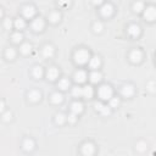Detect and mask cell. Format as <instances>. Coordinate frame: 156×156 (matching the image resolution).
I'll use <instances>...</instances> for the list:
<instances>
[{"label": "cell", "mask_w": 156, "mask_h": 156, "mask_svg": "<svg viewBox=\"0 0 156 156\" xmlns=\"http://www.w3.org/2000/svg\"><path fill=\"white\" fill-rule=\"evenodd\" d=\"M91 58L90 56V52L87 50V49H78L76 50L74 55H73V60L77 65L82 66V65H85V63H89V60Z\"/></svg>", "instance_id": "obj_1"}, {"label": "cell", "mask_w": 156, "mask_h": 156, "mask_svg": "<svg viewBox=\"0 0 156 156\" xmlns=\"http://www.w3.org/2000/svg\"><path fill=\"white\" fill-rule=\"evenodd\" d=\"M98 95H99V98L101 99V100H110L112 96H113V89L111 88V85H108V84H102V85H100L99 87V89H98Z\"/></svg>", "instance_id": "obj_2"}, {"label": "cell", "mask_w": 156, "mask_h": 156, "mask_svg": "<svg viewBox=\"0 0 156 156\" xmlns=\"http://www.w3.org/2000/svg\"><path fill=\"white\" fill-rule=\"evenodd\" d=\"M143 15L147 22L156 21V7L155 6H146L145 10L143 11Z\"/></svg>", "instance_id": "obj_3"}, {"label": "cell", "mask_w": 156, "mask_h": 156, "mask_svg": "<svg viewBox=\"0 0 156 156\" xmlns=\"http://www.w3.org/2000/svg\"><path fill=\"white\" fill-rule=\"evenodd\" d=\"M82 154L83 156H93L95 154V145L91 141H85L82 145Z\"/></svg>", "instance_id": "obj_4"}, {"label": "cell", "mask_w": 156, "mask_h": 156, "mask_svg": "<svg viewBox=\"0 0 156 156\" xmlns=\"http://www.w3.org/2000/svg\"><path fill=\"white\" fill-rule=\"evenodd\" d=\"M143 57H144L143 51L139 50V49H134V50H132L130 54H129V60H130L133 63H140V62L143 61Z\"/></svg>", "instance_id": "obj_5"}, {"label": "cell", "mask_w": 156, "mask_h": 156, "mask_svg": "<svg viewBox=\"0 0 156 156\" xmlns=\"http://www.w3.org/2000/svg\"><path fill=\"white\" fill-rule=\"evenodd\" d=\"M88 73L84 71V69H77L76 72H74V74H73V79H74V82L76 83H78V84H82V83H84L87 79H88Z\"/></svg>", "instance_id": "obj_6"}, {"label": "cell", "mask_w": 156, "mask_h": 156, "mask_svg": "<svg viewBox=\"0 0 156 156\" xmlns=\"http://www.w3.org/2000/svg\"><path fill=\"white\" fill-rule=\"evenodd\" d=\"M134 93H135V88H134V85L130 84V83L124 84V85H122V88H121V94H122V96H124V98H132V96L134 95Z\"/></svg>", "instance_id": "obj_7"}, {"label": "cell", "mask_w": 156, "mask_h": 156, "mask_svg": "<svg viewBox=\"0 0 156 156\" xmlns=\"http://www.w3.org/2000/svg\"><path fill=\"white\" fill-rule=\"evenodd\" d=\"M127 33H128L132 38H138V37L141 34V28H140L139 24L133 23V24H129V26H128V28H127Z\"/></svg>", "instance_id": "obj_8"}, {"label": "cell", "mask_w": 156, "mask_h": 156, "mask_svg": "<svg viewBox=\"0 0 156 156\" xmlns=\"http://www.w3.org/2000/svg\"><path fill=\"white\" fill-rule=\"evenodd\" d=\"M100 12H101V15H102L104 17L107 18V17H111V16L113 15V12H115V7L112 6V4L107 2V4H104V5L101 6Z\"/></svg>", "instance_id": "obj_9"}, {"label": "cell", "mask_w": 156, "mask_h": 156, "mask_svg": "<svg viewBox=\"0 0 156 156\" xmlns=\"http://www.w3.org/2000/svg\"><path fill=\"white\" fill-rule=\"evenodd\" d=\"M58 76H60V71H58L57 67L51 66V67L48 68V71H46V78H48L49 80L54 82V80H56V79L58 78Z\"/></svg>", "instance_id": "obj_10"}, {"label": "cell", "mask_w": 156, "mask_h": 156, "mask_svg": "<svg viewBox=\"0 0 156 156\" xmlns=\"http://www.w3.org/2000/svg\"><path fill=\"white\" fill-rule=\"evenodd\" d=\"M45 27V21L41 18V17H37L33 20L32 22V28L34 32H41Z\"/></svg>", "instance_id": "obj_11"}, {"label": "cell", "mask_w": 156, "mask_h": 156, "mask_svg": "<svg viewBox=\"0 0 156 156\" xmlns=\"http://www.w3.org/2000/svg\"><path fill=\"white\" fill-rule=\"evenodd\" d=\"M41 54H43V56H44L45 58H51V57L55 55V48H54L52 45H50V44H46V45L43 46Z\"/></svg>", "instance_id": "obj_12"}, {"label": "cell", "mask_w": 156, "mask_h": 156, "mask_svg": "<svg viewBox=\"0 0 156 156\" xmlns=\"http://www.w3.org/2000/svg\"><path fill=\"white\" fill-rule=\"evenodd\" d=\"M95 108H96L102 116H108V115L111 113V107L107 106V105H105V104H102V102H96V104H95Z\"/></svg>", "instance_id": "obj_13"}, {"label": "cell", "mask_w": 156, "mask_h": 156, "mask_svg": "<svg viewBox=\"0 0 156 156\" xmlns=\"http://www.w3.org/2000/svg\"><path fill=\"white\" fill-rule=\"evenodd\" d=\"M89 67L93 71H99L100 66H101V58L99 56H91V58L89 60Z\"/></svg>", "instance_id": "obj_14"}, {"label": "cell", "mask_w": 156, "mask_h": 156, "mask_svg": "<svg viewBox=\"0 0 156 156\" xmlns=\"http://www.w3.org/2000/svg\"><path fill=\"white\" fill-rule=\"evenodd\" d=\"M84 111V105H83V102H80V101H74V102H72L71 104V112H73V113H76V115H80L82 112Z\"/></svg>", "instance_id": "obj_15"}, {"label": "cell", "mask_w": 156, "mask_h": 156, "mask_svg": "<svg viewBox=\"0 0 156 156\" xmlns=\"http://www.w3.org/2000/svg\"><path fill=\"white\" fill-rule=\"evenodd\" d=\"M22 12H23V16L26 17V18H33L34 17V15H35V12H37V10H35V7L34 6H32V5H27V6H24L23 7V10H22Z\"/></svg>", "instance_id": "obj_16"}, {"label": "cell", "mask_w": 156, "mask_h": 156, "mask_svg": "<svg viewBox=\"0 0 156 156\" xmlns=\"http://www.w3.org/2000/svg\"><path fill=\"white\" fill-rule=\"evenodd\" d=\"M28 100L30 101V102H38V101H40V99H41V93L39 91V90H37V89H33V90H30L29 93H28Z\"/></svg>", "instance_id": "obj_17"}, {"label": "cell", "mask_w": 156, "mask_h": 156, "mask_svg": "<svg viewBox=\"0 0 156 156\" xmlns=\"http://www.w3.org/2000/svg\"><path fill=\"white\" fill-rule=\"evenodd\" d=\"M22 147H23L24 151H28V152L33 151L34 147H35V143H34V140L32 138H26L23 140V143H22Z\"/></svg>", "instance_id": "obj_18"}, {"label": "cell", "mask_w": 156, "mask_h": 156, "mask_svg": "<svg viewBox=\"0 0 156 156\" xmlns=\"http://www.w3.org/2000/svg\"><path fill=\"white\" fill-rule=\"evenodd\" d=\"M89 80L91 83H100L102 80V73L100 71H93L89 73Z\"/></svg>", "instance_id": "obj_19"}, {"label": "cell", "mask_w": 156, "mask_h": 156, "mask_svg": "<svg viewBox=\"0 0 156 156\" xmlns=\"http://www.w3.org/2000/svg\"><path fill=\"white\" fill-rule=\"evenodd\" d=\"M50 100H51L52 104H56V105H57V104H61V102L63 101V95H62L61 93H58V91H55V93L51 94Z\"/></svg>", "instance_id": "obj_20"}, {"label": "cell", "mask_w": 156, "mask_h": 156, "mask_svg": "<svg viewBox=\"0 0 156 156\" xmlns=\"http://www.w3.org/2000/svg\"><path fill=\"white\" fill-rule=\"evenodd\" d=\"M94 95V88L91 85H85L83 87V98L85 99H91Z\"/></svg>", "instance_id": "obj_21"}, {"label": "cell", "mask_w": 156, "mask_h": 156, "mask_svg": "<svg viewBox=\"0 0 156 156\" xmlns=\"http://www.w3.org/2000/svg\"><path fill=\"white\" fill-rule=\"evenodd\" d=\"M58 88L61 89V90H67L69 87H71V80L68 79V78H61L60 80H58Z\"/></svg>", "instance_id": "obj_22"}, {"label": "cell", "mask_w": 156, "mask_h": 156, "mask_svg": "<svg viewBox=\"0 0 156 156\" xmlns=\"http://www.w3.org/2000/svg\"><path fill=\"white\" fill-rule=\"evenodd\" d=\"M60 20H61V13H60L58 11H52V12H50V15H49V21H50L51 23H57V22H60Z\"/></svg>", "instance_id": "obj_23"}, {"label": "cell", "mask_w": 156, "mask_h": 156, "mask_svg": "<svg viewBox=\"0 0 156 156\" xmlns=\"http://www.w3.org/2000/svg\"><path fill=\"white\" fill-rule=\"evenodd\" d=\"M32 74H33V77L34 78H41L43 76H44V69H43V67L41 66H35L34 68H33V71H32Z\"/></svg>", "instance_id": "obj_24"}, {"label": "cell", "mask_w": 156, "mask_h": 156, "mask_svg": "<svg viewBox=\"0 0 156 156\" xmlns=\"http://www.w3.org/2000/svg\"><path fill=\"white\" fill-rule=\"evenodd\" d=\"M66 121H67V116H66V115H63V113H61V112L55 115V123H56V124L62 126Z\"/></svg>", "instance_id": "obj_25"}, {"label": "cell", "mask_w": 156, "mask_h": 156, "mask_svg": "<svg viewBox=\"0 0 156 156\" xmlns=\"http://www.w3.org/2000/svg\"><path fill=\"white\" fill-rule=\"evenodd\" d=\"M72 95L74 98H83V87L76 85L72 88Z\"/></svg>", "instance_id": "obj_26"}, {"label": "cell", "mask_w": 156, "mask_h": 156, "mask_svg": "<svg viewBox=\"0 0 156 156\" xmlns=\"http://www.w3.org/2000/svg\"><path fill=\"white\" fill-rule=\"evenodd\" d=\"M5 57L7 58V60H13L15 57H16V50L13 49V48H7L6 49V51H5Z\"/></svg>", "instance_id": "obj_27"}, {"label": "cell", "mask_w": 156, "mask_h": 156, "mask_svg": "<svg viewBox=\"0 0 156 156\" xmlns=\"http://www.w3.org/2000/svg\"><path fill=\"white\" fill-rule=\"evenodd\" d=\"M119 104H121V100H119V98H117V96H112V98L108 100V106H110L111 108L118 107Z\"/></svg>", "instance_id": "obj_28"}, {"label": "cell", "mask_w": 156, "mask_h": 156, "mask_svg": "<svg viewBox=\"0 0 156 156\" xmlns=\"http://www.w3.org/2000/svg\"><path fill=\"white\" fill-rule=\"evenodd\" d=\"M13 26H15L16 29H20L21 30V29H23L26 27V21L23 18H16L15 22H13Z\"/></svg>", "instance_id": "obj_29"}, {"label": "cell", "mask_w": 156, "mask_h": 156, "mask_svg": "<svg viewBox=\"0 0 156 156\" xmlns=\"http://www.w3.org/2000/svg\"><path fill=\"white\" fill-rule=\"evenodd\" d=\"M20 51H21L23 55H27V54H29V52L32 51V45H30L29 43H23V44L21 45V48H20Z\"/></svg>", "instance_id": "obj_30"}, {"label": "cell", "mask_w": 156, "mask_h": 156, "mask_svg": "<svg viewBox=\"0 0 156 156\" xmlns=\"http://www.w3.org/2000/svg\"><path fill=\"white\" fill-rule=\"evenodd\" d=\"M135 149H136L139 152H144V151H146V149H147V144H146V141H144V140L138 141V143L135 144Z\"/></svg>", "instance_id": "obj_31"}, {"label": "cell", "mask_w": 156, "mask_h": 156, "mask_svg": "<svg viewBox=\"0 0 156 156\" xmlns=\"http://www.w3.org/2000/svg\"><path fill=\"white\" fill-rule=\"evenodd\" d=\"M102 29H104L102 22H100V21L94 22V24H93V30H94L95 33H100V32H102Z\"/></svg>", "instance_id": "obj_32"}, {"label": "cell", "mask_w": 156, "mask_h": 156, "mask_svg": "<svg viewBox=\"0 0 156 156\" xmlns=\"http://www.w3.org/2000/svg\"><path fill=\"white\" fill-rule=\"evenodd\" d=\"M11 39H12L13 43H21L22 39H23V35H22L21 32H15V33L11 35Z\"/></svg>", "instance_id": "obj_33"}, {"label": "cell", "mask_w": 156, "mask_h": 156, "mask_svg": "<svg viewBox=\"0 0 156 156\" xmlns=\"http://www.w3.org/2000/svg\"><path fill=\"white\" fill-rule=\"evenodd\" d=\"M133 10H134L135 12H141V11H144V10H145V5H144V2H140V1L134 2V5H133Z\"/></svg>", "instance_id": "obj_34"}, {"label": "cell", "mask_w": 156, "mask_h": 156, "mask_svg": "<svg viewBox=\"0 0 156 156\" xmlns=\"http://www.w3.org/2000/svg\"><path fill=\"white\" fill-rule=\"evenodd\" d=\"M146 89H147L150 93H155V91H156V82H155V80H150V82H147V84H146Z\"/></svg>", "instance_id": "obj_35"}, {"label": "cell", "mask_w": 156, "mask_h": 156, "mask_svg": "<svg viewBox=\"0 0 156 156\" xmlns=\"http://www.w3.org/2000/svg\"><path fill=\"white\" fill-rule=\"evenodd\" d=\"M77 119H78V115H76V113H73V112H71V113L67 116V121H68L69 123H76Z\"/></svg>", "instance_id": "obj_36"}, {"label": "cell", "mask_w": 156, "mask_h": 156, "mask_svg": "<svg viewBox=\"0 0 156 156\" xmlns=\"http://www.w3.org/2000/svg\"><path fill=\"white\" fill-rule=\"evenodd\" d=\"M12 118V113L10 112V111H7V112H5V113H2V119L5 121V122H7V121H10Z\"/></svg>", "instance_id": "obj_37"}, {"label": "cell", "mask_w": 156, "mask_h": 156, "mask_svg": "<svg viewBox=\"0 0 156 156\" xmlns=\"http://www.w3.org/2000/svg\"><path fill=\"white\" fill-rule=\"evenodd\" d=\"M11 27H12V21L11 20H5V28L11 29Z\"/></svg>", "instance_id": "obj_38"}, {"label": "cell", "mask_w": 156, "mask_h": 156, "mask_svg": "<svg viewBox=\"0 0 156 156\" xmlns=\"http://www.w3.org/2000/svg\"><path fill=\"white\" fill-rule=\"evenodd\" d=\"M4 108H5V102H4V100H1V107H0V110L4 111Z\"/></svg>", "instance_id": "obj_39"}]
</instances>
